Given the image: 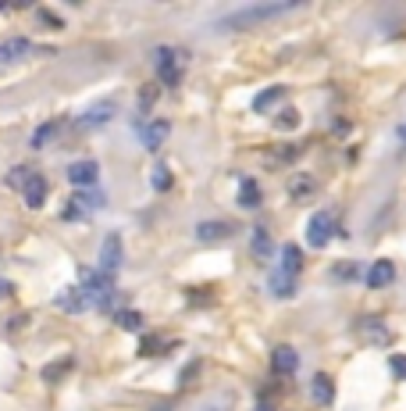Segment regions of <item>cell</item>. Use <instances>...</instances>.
Masks as SVG:
<instances>
[{
    "label": "cell",
    "instance_id": "6da1fadb",
    "mask_svg": "<svg viewBox=\"0 0 406 411\" xmlns=\"http://www.w3.org/2000/svg\"><path fill=\"white\" fill-rule=\"evenodd\" d=\"M299 11V0H264V4H246L239 11H232L221 18V29L228 32H243V29H256V26H264L271 22V18H282V15H292Z\"/></svg>",
    "mask_w": 406,
    "mask_h": 411
},
{
    "label": "cell",
    "instance_id": "7a4b0ae2",
    "mask_svg": "<svg viewBox=\"0 0 406 411\" xmlns=\"http://www.w3.org/2000/svg\"><path fill=\"white\" fill-rule=\"evenodd\" d=\"M154 65H157V79L164 82V86H179L182 82V65H185V50L157 47L154 50Z\"/></svg>",
    "mask_w": 406,
    "mask_h": 411
},
{
    "label": "cell",
    "instance_id": "3957f363",
    "mask_svg": "<svg viewBox=\"0 0 406 411\" xmlns=\"http://www.w3.org/2000/svg\"><path fill=\"white\" fill-rule=\"evenodd\" d=\"M332 236H335V215L332 211H314L310 222H307V243L321 251V247L332 243Z\"/></svg>",
    "mask_w": 406,
    "mask_h": 411
},
{
    "label": "cell",
    "instance_id": "277c9868",
    "mask_svg": "<svg viewBox=\"0 0 406 411\" xmlns=\"http://www.w3.org/2000/svg\"><path fill=\"white\" fill-rule=\"evenodd\" d=\"M121 254H125V247H121V233H107L103 243H100V272L103 276H111L121 269Z\"/></svg>",
    "mask_w": 406,
    "mask_h": 411
},
{
    "label": "cell",
    "instance_id": "5b68a950",
    "mask_svg": "<svg viewBox=\"0 0 406 411\" xmlns=\"http://www.w3.org/2000/svg\"><path fill=\"white\" fill-rule=\"evenodd\" d=\"M103 208V193H97V190H79L75 197H72V204H68V218H90V215H97Z\"/></svg>",
    "mask_w": 406,
    "mask_h": 411
},
{
    "label": "cell",
    "instance_id": "8992f818",
    "mask_svg": "<svg viewBox=\"0 0 406 411\" xmlns=\"http://www.w3.org/2000/svg\"><path fill=\"white\" fill-rule=\"evenodd\" d=\"M32 54V44L26 36H11V39H4L0 44V68H11V65H18V61H26Z\"/></svg>",
    "mask_w": 406,
    "mask_h": 411
},
{
    "label": "cell",
    "instance_id": "52a82bcc",
    "mask_svg": "<svg viewBox=\"0 0 406 411\" xmlns=\"http://www.w3.org/2000/svg\"><path fill=\"white\" fill-rule=\"evenodd\" d=\"M114 111H118L114 100H100V104L85 108V111L79 115L75 126H79V129H97V126H103V122H111V118H114Z\"/></svg>",
    "mask_w": 406,
    "mask_h": 411
},
{
    "label": "cell",
    "instance_id": "ba28073f",
    "mask_svg": "<svg viewBox=\"0 0 406 411\" xmlns=\"http://www.w3.org/2000/svg\"><path fill=\"white\" fill-rule=\"evenodd\" d=\"M139 129V140H143V147L146 151H161L164 147V140H168V133H171V126L164 118H154V122H143V126H136Z\"/></svg>",
    "mask_w": 406,
    "mask_h": 411
},
{
    "label": "cell",
    "instance_id": "9c48e42d",
    "mask_svg": "<svg viewBox=\"0 0 406 411\" xmlns=\"http://www.w3.org/2000/svg\"><path fill=\"white\" fill-rule=\"evenodd\" d=\"M97 175H100V164L90 161V157H85V161H75L72 169H68V182H72V187H79V190H90L93 182H97Z\"/></svg>",
    "mask_w": 406,
    "mask_h": 411
},
{
    "label": "cell",
    "instance_id": "30bf717a",
    "mask_svg": "<svg viewBox=\"0 0 406 411\" xmlns=\"http://www.w3.org/2000/svg\"><path fill=\"white\" fill-rule=\"evenodd\" d=\"M271 368H274L278 376H292L296 368H299V354H296V347L278 343L274 351H271Z\"/></svg>",
    "mask_w": 406,
    "mask_h": 411
},
{
    "label": "cell",
    "instance_id": "8fae6325",
    "mask_svg": "<svg viewBox=\"0 0 406 411\" xmlns=\"http://www.w3.org/2000/svg\"><path fill=\"white\" fill-rule=\"evenodd\" d=\"M392 283H396V265L389 258L374 261L367 269V286H371V290H385V286H392Z\"/></svg>",
    "mask_w": 406,
    "mask_h": 411
},
{
    "label": "cell",
    "instance_id": "7c38bea8",
    "mask_svg": "<svg viewBox=\"0 0 406 411\" xmlns=\"http://www.w3.org/2000/svg\"><path fill=\"white\" fill-rule=\"evenodd\" d=\"M360 336H363V340H367L371 347H385V343H389V340H392V333H389V325H385L381 318H363V322H360Z\"/></svg>",
    "mask_w": 406,
    "mask_h": 411
},
{
    "label": "cell",
    "instance_id": "4fadbf2b",
    "mask_svg": "<svg viewBox=\"0 0 406 411\" xmlns=\"http://www.w3.org/2000/svg\"><path fill=\"white\" fill-rule=\"evenodd\" d=\"M21 197H26L29 208H43V200H47V179H43L39 172H32V179L21 187Z\"/></svg>",
    "mask_w": 406,
    "mask_h": 411
},
{
    "label": "cell",
    "instance_id": "5bb4252c",
    "mask_svg": "<svg viewBox=\"0 0 406 411\" xmlns=\"http://www.w3.org/2000/svg\"><path fill=\"white\" fill-rule=\"evenodd\" d=\"M228 236H232L228 222H200L196 225V240L200 243H218V240H228Z\"/></svg>",
    "mask_w": 406,
    "mask_h": 411
},
{
    "label": "cell",
    "instance_id": "9a60e30c",
    "mask_svg": "<svg viewBox=\"0 0 406 411\" xmlns=\"http://www.w3.org/2000/svg\"><path fill=\"white\" fill-rule=\"evenodd\" d=\"M314 190H317V179L307 175V172H296V175L289 179V197H292V200H310Z\"/></svg>",
    "mask_w": 406,
    "mask_h": 411
},
{
    "label": "cell",
    "instance_id": "2e32d148",
    "mask_svg": "<svg viewBox=\"0 0 406 411\" xmlns=\"http://www.w3.org/2000/svg\"><path fill=\"white\" fill-rule=\"evenodd\" d=\"M299 269H303V251H299L296 243H285V247H282V261H278V272L299 276Z\"/></svg>",
    "mask_w": 406,
    "mask_h": 411
},
{
    "label": "cell",
    "instance_id": "e0dca14e",
    "mask_svg": "<svg viewBox=\"0 0 406 411\" xmlns=\"http://www.w3.org/2000/svg\"><path fill=\"white\" fill-rule=\"evenodd\" d=\"M250 251H253L256 261H267V258H271L274 247H271V233L264 229V225H256V229H253V236H250Z\"/></svg>",
    "mask_w": 406,
    "mask_h": 411
},
{
    "label": "cell",
    "instance_id": "ac0fdd59",
    "mask_svg": "<svg viewBox=\"0 0 406 411\" xmlns=\"http://www.w3.org/2000/svg\"><path fill=\"white\" fill-rule=\"evenodd\" d=\"M282 100H285V86H271V90H264V93L253 97V111L264 115V111H271L274 104H282Z\"/></svg>",
    "mask_w": 406,
    "mask_h": 411
},
{
    "label": "cell",
    "instance_id": "d6986e66",
    "mask_svg": "<svg viewBox=\"0 0 406 411\" xmlns=\"http://www.w3.org/2000/svg\"><path fill=\"white\" fill-rule=\"evenodd\" d=\"M267 286H271V294L274 297H282V300H289L292 294H296V276H285V272H271V279H267Z\"/></svg>",
    "mask_w": 406,
    "mask_h": 411
},
{
    "label": "cell",
    "instance_id": "ffe728a7",
    "mask_svg": "<svg viewBox=\"0 0 406 411\" xmlns=\"http://www.w3.org/2000/svg\"><path fill=\"white\" fill-rule=\"evenodd\" d=\"M310 397L317 401V404H332L335 401V383L321 372V376H314V383H310Z\"/></svg>",
    "mask_w": 406,
    "mask_h": 411
},
{
    "label": "cell",
    "instance_id": "44dd1931",
    "mask_svg": "<svg viewBox=\"0 0 406 411\" xmlns=\"http://www.w3.org/2000/svg\"><path fill=\"white\" fill-rule=\"evenodd\" d=\"M239 208H246V211L261 208V187H256L253 179H243L239 182Z\"/></svg>",
    "mask_w": 406,
    "mask_h": 411
},
{
    "label": "cell",
    "instance_id": "7402d4cb",
    "mask_svg": "<svg viewBox=\"0 0 406 411\" xmlns=\"http://www.w3.org/2000/svg\"><path fill=\"white\" fill-rule=\"evenodd\" d=\"M274 129H282V133H292V129H299V111H292V108L278 111V118H274Z\"/></svg>",
    "mask_w": 406,
    "mask_h": 411
},
{
    "label": "cell",
    "instance_id": "603a6c76",
    "mask_svg": "<svg viewBox=\"0 0 406 411\" xmlns=\"http://www.w3.org/2000/svg\"><path fill=\"white\" fill-rule=\"evenodd\" d=\"M54 133H57V122H43V126L32 133V147H36V151H39V147H47V140H50Z\"/></svg>",
    "mask_w": 406,
    "mask_h": 411
},
{
    "label": "cell",
    "instance_id": "cb8c5ba5",
    "mask_svg": "<svg viewBox=\"0 0 406 411\" xmlns=\"http://www.w3.org/2000/svg\"><path fill=\"white\" fill-rule=\"evenodd\" d=\"M150 182H154V190H157V193H164V190H171V172L164 169V164H157L154 175H150Z\"/></svg>",
    "mask_w": 406,
    "mask_h": 411
},
{
    "label": "cell",
    "instance_id": "d4e9b609",
    "mask_svg": "<svg viewBox=\"0 0 406 411\" xmlns=\"http://www.w3.org/2000/svg\"><path fill=\"white\" fill-rule=\"evenodd\" d=\"M118 322H121V329H128V333H139L143 329V315L139 312H121Z\"/></svg>",
    "mask_w": 406,
    "mask_h": 411
},
{
    "label": "cell",
    "instance_id": "484cf974",
    "mask_svg": "<svg viewBox=\"0 0 406 411\" xmlns=\"http://www.w3.org/2000/svg\"><path fill=\"white\" fill-rule=\"evenodd\" d=\"M32 179V169H11V175H8V182H11V187H26V182Z\"/></svg>",
    "mask_w": 406,
    "mask_h": 411
},
{
    "label": "cell",
    "instance_id": "4316f807",
    "mask_svg": "<svg viewBox=\"0 0 406 411\" xmlns=\"http://www.w3.org/2000/svg\"><path fill=\"white\" fill-rule=\"evenodd\" d=\"M389 368H392L396 379H406V354H392L389 358Z\"/></svg>",
    "mask_w": 406,
    "mask_h": 411
},
{
    "label": "cell",
    "instance_id": "83f0119b",
    "mask_svg": "<svg viewBox=\"0 0 406 411\" xmlns=\"http://www.w3.org/2000/svg\"><path fill=\"white\" fill-rule=\"evenodd\" d=\"M360 276V265H338L335 269V279H356Z\"/></svg>",
    "mask_w": 406,
    "mask_h": 411
},
{
    "label": "cell",
    "instance_id": "f1b7e54d",
    "mask_svg": "<svg viewBox=\"0 0 406 411\" xmlns=\"http://www.w3.org/2000/svg\"><path fill=\"white\" fill-rule=\"evenodd\" d=\"M4 290H8V283H0V297H4Z\"/></svg>",
    "mask_w": 406,
    "mask_h": 411
},
{
    "label": "cell",
    "instance_id": "f546056e",
    "mask_svg": "<svg viewBox=\"0 0 406 411\" xmlns=\"http://www.w3.org/2000/svg\"><path fill=\"white\" fill-rule=\"evenodd\" d=\"M256 411H271V408H256Z\"/></svg>",
    "mask_w": 406,
    "mask_h": 411
}]
</instances>
